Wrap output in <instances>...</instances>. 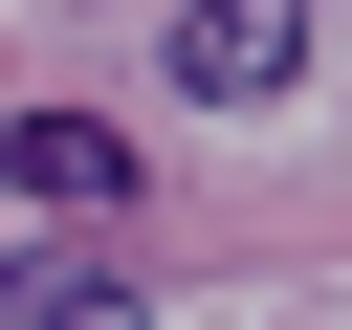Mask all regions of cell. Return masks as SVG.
<instances>
[{"label":"cell","mask_w":352,"mask_h":330,"mask_svg":"<svg viewBox=\"0 0 352 330\" xmlns=\"http://www.w3.org/2000/svg\"><path fill=\"white\" fill-rule=\"evenodd\" d=\"M308 66V0H176V110H264Z\"/></svg>","instance_id":"cell-1"},{"label":"cell","mask_w":352,"mask_h":330,"mask_svg":"<svg viewBox=\"0 0 352 330\" xmlns=\"http://www.w3.org/2000/svg\"><path fill=\"white\" fill-rule=\"evenodd\" d=\"M0 176H22L44 220H110V198H132V132H88V110H22V132H0Z\"/></svg>","instance_id":"cell-2"},{"label":"cell","mask_w":352,"mask_h":330,"mask_svg":"<svg viewBox=\"0 0 352 330\" xmlns=\"http://www.w3.org/2000/svg\"><path fill=\"white\" fill-rule=\"evenodd\" d=\"M0 330H154V308H110L88 264H0Z\"/></svg>","instance_id":"cell-3"}]
</instances>
